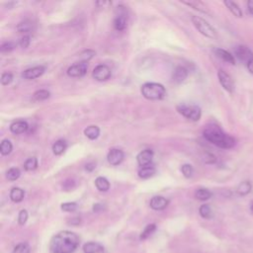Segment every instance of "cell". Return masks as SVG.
<instances>
[{"instance_id":"cell-1","label":"cell","mask_w":253,"mask_h":253,"mask_svg":"<svg viewBox=\"0 0 253 253\" xmlns=\"http://www.w3.org/2000/svg\"><path fill=\"white\" fill-rule=\"evenodd\" d=\"M203 134L208 141L219 148L229 149L236 144V139L233 136L224 132L218 125L213 123H210L205 126Z\"/></svg>"},{"instance_id":"cell-2","label":"cell","mask_w":253,"mask_h":253,"mask_svg":"<svg viewBox=\"0 0 253 253\" xmlns=\"http://www.w3.org/2000/svg\"><path fill=\"white\" fill-rule=\"evenodd\" d=\"M79 245V237L72 231H60L50 241L51 253H72Z\"/></svg>"},{"instance_id":"cell-3","label":"cell","mask_w":253,"mask_h":253,"mask_svg":"<svg viewBox=\"0 0 253 253\" xmlns=\"http://www.w3.org/2000/svg\"><path fill=\"white\" fill-rule=\"evenodd\" d=\"M140 92L142 96L148 100H160L166 95L165 87L155 82L144 83L140 88Z\"/></svg>"},{"instance_id":"cell-4","label":"cell","mask_w":253,"mask_h":253,"mask_svg":"<svg viewBox=\"0 0 253 253\" xmlns=\"http://www.w3.org/2000/svg\"><path fill=\"white\" fill-rule=\"evenodd\" d=\"M191 20H192V23L195 26V28L203 36H205L209 39H214L216 37V32H215L214 28L211 24H209V22H207L205 19H203L199 16H192Z\"/></svg>"},{"instance_id":"cell-5","label":"cell","mask_w":253,"mask_h":253,"mask_svg":"<svg viewBox=\"0 0 253 253\" xmlns=\"http://www.w3.org/2000/svg\"><path fill=\"white\" fill-rule=\"evenodd\" d=\"M177 111L186 119L193 122L199 121L202 116L201 108L194 104H179L177 106Z\"/></svg>"},{"instance_id":"cell-6","label":"cell","mask_w":253,"mask_h":253,"mask_svg":"<svg viewBox=\"0 0 253 253\" xmlns=\"http://www.w3.org/2000/svg\"><path fill=\"white\" fill-rule=\"evenodd\" d=\"M217 78H218V81L221 85V87L228 93H233L234 91V82H233V79L231 78V76L225 72L224 70L222 69H219L217 71Z\"/></svg>"},{"instance_id":"cell-7","label":"cell","mask_w":253,"mask_h":253,"mask_svg":"<svg viewBox=\"0 0 253 253\" xmlns=\"http://www.w3.org/2000/svg\"><path fill=\"white\" fill-rule=\"evenodd\" d=\"M234 56L242 61V62H245L246 64L253 58V52L252 50L246 46V45H243V44H239V45H236L234 47Z\"/></svg>"},{"instance_id":"cell-8","label":"cell","mask_w":253,"mask_h":253,"mask_svg":"<svg viewBox=\"0 0 253 253\" xmlns=\"http://www.w3.org/2000/svg\"><path fill=\"white\" fill-rule=\"evenodd\" d=\"M92 76L97 81H105L110 78L111 69L109 66H107L105 64H99L93 69Z\"/></svg>"},{"instance_id":"cell-9","label":"cell","mask_w":253,"mask_h":253,"mask_svg":"<svg viewBox=\"0 0 253 253\" xmlns=\"http://www.w3.org/2000/svg\"><path fill=\"white\" fill-rule=\"evenodd\" d=\"M88 65L87 62H77L75 64H72L67 69V75L70 77H81L86 74Z\"/></svg>"},{"instance_id":"cell-10","label":"cell","mask_w":253,"mask_h":253,"mask_svg":"<svg viewBox=\"0 0 253 253\" xmlns=\"http://www.w3.org/2000/svg\"><path fill=\"white\" fill-rule=\"evenodd\" d=\"M125 158V153L123 152V150L118 149V148H112L107 155V160L111 165H119L120 163H122V161Z\"/></svg>"},{"instance_id":"cell-11","label":"cell","mask_w":253,"mask_h":253,"mask_svg":"<svg viewBox=\"0 0 253 253\" xmlns=\"http://www.w3.org/2000/svg\"><path fill=\"white\" fill-rule=\"evenodd\" d=\"M45 68L42 65H39V66H35L29 69H26L23 73H22V77L24 79H28V80H32V79H36L38 77H40L43 72H44Z\"/></svg>"},{"instance_id":"cell-12","label":"cell","mask_w":253,"mask_h":253,"mask_svg":"<svg viewBox=\"0 0 253 253\" xmlns=\"http://www.w3.org/2000/svg\"><path fill=\"white\" fill-rule=\"evenodd\" d=\"M152 157H153V151L151 149H144L137 154L136 160L138 165H140L141 167H144V166L150 165L152 161Z\"/></svg>"},{"instance_id":"cell-13","label":"cell","mask_w":253,"mask_h":253,"mask_svg":"<svg viewBox=\"0 0 253 253\" xmlns=\"http://www.w3.org/2000/svg\"><path fill=\"white\" fill-rule=\"evenodd\" d=\"M121 7V10H123L122 12H119V14L117 15V17L114 20V28L117 31H123L126 29V9L125 7Z\"/></svg>"},{"instance_id":"cell-14","label":"cell","mask_w":253,"mask_h":253,"mask_svg":"<svg viewBox=\"0 0 253 253\" xmlns=\"http://www.w3.org/2000/svg\"><path fill=\"white\" fill-rule=\"evenodd\" d=\"M149 206L154 211H162L168 206V200L161 196H155L150 200Z\"/></svg>"},{"instance_id":"cell-15","label":"cell","mask_w":253,"mask_h":253,"mask_svg":"<svg viewBox=\"0 0 253 253\" xmlns=\"http://www.w3.org/2000/svg\"><path fill=\"white\" fill-rule=\"evenodd\" d=\"M213 52L221 60H223L229 64H235V57L229 51H227L223 48H220V47H216L213 49Z\"/></svg>"},{"instance_id":"cell-16","label":"cell","mask_w":253,"mask_h":253,"mask_svg":"<svg viewBox=\"0 0 253 253\" xmlns=\"http://www.w3.org/2000/svg\"><path fill=\"white\" fill-rule=\"evenodd\" d=\"M84 253H105L104 247L98 242H87L83 246Z\"/></svg>"},{"instance_id":"cell-17","label":"cell","mask_w":253,"mask_h":253,"mask_svg":"<svg viewBox=\"0 0 253 253\" xmlns=\"http://www.w3.org/2000/svg\"><path fill=\"white\" fill-rule=\"evenodd\" d=\"M28 128H29L28 123L25 121H16L13 124H11V126H10L11 132H13L15 134L24 133L28 130Z\"/></svg>"},{"instance_id":"cell-18","label":"cell","mask_w":253,"mask_h":253,"mask_svg":"<svg viewBox=\"0 0 253 253\" xmlns=\"http://www.w3.org/2000/svg\"><path fill=\"white\" fill-rule=\"evenodd\" d=\"M188 76V70L183 66H178L173 72V81L176 83L183 82Z\"/></svg>"},{"instance_id":"cell-19","label":"cell","mask_w":253,"mask_h":253,"mask_svg":"<svg viewBox=\"0 0 253 253\" xmlns=\"http://www.w3.org/2000/svg\"><path fill=\"white\" fill-rule=\"evenodd\" d=\"M224 5L226 6V8L229 10V12L235 16L236 18H241L242 17V10L241 8L233 1H229V0H226L223 2Z\"/></svg>"},{"instance_id":"cell-20","label":"cell","mask_w":253,"mask_h":253,"mask_svg":"<svg viewBox=\"0 0 253 253\" xmlns=\"http://www.w3.org/2000/svg\"><path fill=\"white\" fill-rule=\"evenodd\" d=\"M25 197V192L23 189L19 188V187H14L12 188V190L10 191V199L14 202V203H20L23 201Z\"/></svg>"},{"instance_id":"cell-21","label":"cell","mask_w":253,"mask_h":253,"mask_svg":"<svg viewBox=\"0 0 253 253\" xmlns=\"http://www.w3.org/2000/svg\"><path fill=\"white\" fill-rule=\"evenodd\" d=\"M252 190V184L249 181H242L236 188V192L239 196H246Z\"/></svg>"},{"instance_id":"cell-22","label":"cell","mask_w":253,"mask_h":253,"mask_svg":"<svg viewBox=\"0 0 253 253\" xmlns=\"http://www.w3.org/2000/svg\"><path fill=\"white\" fill-rule=\"evenodd\" d=\"M156 172V169L154 166L152 165H147V166H144V167H141L139 170H138V176L142 179H147L151 176H153Z\"/></svg>"},{"instance_id":"cell-23","label":"cell","mask_w":253,"mask_h":253,"mask_svg":"<svg viewBox=\"0 0 253 253\" xmlns=\"http://www.w3.org/2000/svg\"><path fill=\"white\" fill-rule=\"evenodd\" d=\"M183 3L192 7V8H194V9H196V10H198V11H200V12H202V13H204V14H210V11L208 10L207 6L204 3L200 2V1H183Z\"/></svg>"},{"instance_id":"cell-24","label":"cell","mask_w":253,"mask_h":253,"mask_svg":"<svg viewBox=\"0 0 253 253\" xmlns=\"http://www.w3.org/2000/svg\"><path fill=\"white\" fill-rule=\"evenodd\" d=\"M96 188L101 192H107L110 189V183L105 177H97L95 180Z\"/></svg>"},{"instance_id":"cell-25","label":"cell","mask_w":253,"mask_h":253,"mask_svg":"<svg viewBox=\"0 0 253 253\" xmlns=\"http://www.w3.org/2000/svg\"><path fill=\"white\" fill-rule=\"evenodd\" d=\"M84 134L89 139H96L100 135V128L97 126H89L84 129Z\"/></svg>"},{"instance_id":"cell-26","label":"cell","mask_w":253,"mask_h":253,"mask_svg":"<svg viewBox=\"0 0 253 253\" xmlns=\"http://www.w3.org/2000/svg\"><path fill=\"white\" fill-rule=\"evenodd\" d=\"M195 197L199 201H207L211 197V192L206 188H200L196 190Z\"/></svg>"},{"instance_id":"cell-27","label":"cell","mask_w":253,"mask_h":253,"mask_svg":"<svg viewBox=\"0 0 253 253\" xmlns=\"http://www.w3.org/2000/svg\"><path fill=\"white\" fill-rule=\"evenodd\" d=\"M66 149V142L63 139L56 140L52 145V152L55 155H60Z\"/></svg>"},{"instance_id":"cell-28","label":"cell","mask_w":253,"mask_h":253,"mask_svg":"<svg viewBox=\"0 0 253 253\" xmlns=\"http://www.w3.org/2000/svg\"><path fill=\"white\" fill-rule=\"evenodd\" d=\"M156 229V225L154 223H150V224H147L144 229L142 230V232L140 233V236H139V239L140 240H144L146 238H148Z\"/></svg>"},{"instance_id":"cell-29","label":"cell","mask_w":253,"mask_h":253,"mask_svg":"<svg viewBox=\"0 0 253 253\" xmlns=\"http://www.w3.org/2000/svg\"><path fill=\"white\" fill-rule=\"evenodd\" d=\"M199 213L202 217L204 218H211L212 217V211L211 208L210 207V205L208 204H204L200 207L199 209Z\"/></svg>"},{"instance_id":"cell-30","label":"cell","mask_w":253,"mask_h":253,"mask_svg":"<svg viewBox=\"0 0 253 253\" xmlns=\"http://www.w3.org/2000/svg\"><path fill=\"white\" fill-rule=\"evenodd\" d=\"M13 148V145L10 140L8 139H3L1 144H0V152L2 155H8L11 153Z\"/></svg>"},{"instance_id":"cell-31","label":"cell","mask_w":253,"mask_h":253,"mask_svg":"<svg viewBox=\"0 0 253 253\" xmlns=\"http://www.w3.org/2000/svg\"><path fill=\"white\" fill-rule=\"evenodd\" d=\"M33 29V23L29 20H25V21H22L18 24L17 26V30L18 32L20 33H28L30 32L31 30Z\"/></svg>"},{"instance_id":"cell-32","label":"cell","mask_w":253,"mask_h":253,"mask_svg":"<svg viewBox=\"0 0 253 253\" xmlns=\"http://www.w3.org/2000/svg\"><path fill=\"white\" fill-rule=\"evenodd\" d=\"M38 167V159L36 157L28 158L24 163V169L26 171H33Z\"/></svg>"},{"instance_id":"cell-33","label":"cell","mask_w":253,"mask_h":253,"mask_svg":"<svg viewBox=\"0 0 253 253\" xmlns=\"http://www.w3.org/2000/svg\"><path fill=\"white\" fill-rule=\"evenodd\" d=\"M21 175V172L18 168L16 167H13V168H10L7 173H6V178L9 180V181H15L17 180Z\"/></svg>"},{"instance_id":"cell-34","label":"cell","mask_w":253,"mask_h":253,"mask_svg":"<svg viewBox=\"0 0 253 253\" xmlns=\"http://www.w3.org/2000/svg\"><path fill=\"white\" fill-rule=\"evenodd\" d=\"M34 99L37 101H42V100H46L49 97V92L47 90H38L34 93L33 95Z\"/></svg>"},{"instance_id":"cell-35","label":"cell","mask_w":253,"mask_h":253,"mask_svg":"<svg viewBox=\"0 0 253 253\" xmlns=\"http://www.w3.org/2000/svg\"><path fill=\"white\" fill-rule=\"evenodd\" d=\"M13 253H30V247L27 243H19L14 247Z\"/></svg>"},{"instance_id":"cell-36","label":"cell","mask_w":253,"mask_h":253,"mask_svg":"<svg viewBox=\"0 0 253 253\" xmlns=\"http://www.w3.org/2000/svg\"><path fill=\"white\" fill-rule=\"evenodd\" d=\"M61 210L63 211H68V212H72L75 211L77 210V204L74 202H68V203H64L61 204Z\"/></svg>"},{"instance_id":"cell-37","label":"cell","mask_w":253,"mask_h":253,"mask_svg":"<svg viewBox=\"0 0 253 253\" xmlns=\"http://www.w3.org/2000/svg\"><path fill=\"white\" fill-rule=\"evenodd\" d=\"M95 55V51L91 50V49H87V50H84L82 53H80L79 57L81 58V61L82 62H87L89 59H91L93 56Z\"/></svg>"},{"instance_id":"cell-38","label":"cell","mask_w":253,"mask_h":253,"mask_svg":"<svg viewBox=\"0 0 253 253\" xmlns=\"http://www.w3.org/2000/svg\"><path fill=\"white\" fill-rule=\"evenodd\" d=\"M181 171H182L183 175H184L186 178H190V177L193 175V172H194L193 167H192V165H190V164H184V165H182Z\"/></svg>"},{"instance_id":"cell-39","label":"cell","mask_w":253,"mask_h":253,"mask_svg":"<svg viewBox=\"0 0 253 253\" xmlns=\"http://www.w3.org/2000/svg\"><path fill=\"white\" fill-rule=\"evenodd\" d=\"M13 81V75L10 72H4L1 75V84L2 85H9Z\"/></svg>"},{"instance_id":"cell-40","label":"cell","mask_w":253,"mask_h":253,"mask_svg":"<svg viewBox=\"0 0 253 253\" xmlns=\"http://www.w3.org/2000/svg\"><path fill=\"white\" fill-rule=\"evenodd\" d=\"M27 220H28V211L26 210L20 211L19 215H18V222H19V224L20 225H24Z\"/></svg>"},{"instance_id":"cell-41","label":"cell","mask_w":253,"mask_h":253,"mask_svg":"<svg viewBox=\"0 0 253 253\" xmlns=\"http://www.w3.org/2000/svg\"><path fill=\"white\" fill-rule=\"evenodd\" d=\"M30 42H31V38L29 36H24L23 38H21V40L19 42V44H20L21 47L27 48L30 45Z\"/></svg>"},{"instance_id":"cell-42","label":"cell","mask_w":253,"mask_h":253,"mask_svg":"<svg viewBox=\"0 0 253 253\" xmlns=\"http://www.w3.org/2000/svg\"><path fill=\"white\" fill-rule=\"evenodd\" d=\"M15 47V44L13 43V42H4L2 45H1V51L2 52H6V51H10V50H12L13 48Z\"/></svg>"},{"instance_id":"cell-43","label":"cell","mask_w":253,"mask_h":253,"mask_svg":"<svg viewBox=\"0 0 253 253\" xmlns=\"http://www.w3.org/2000/svg\"><path fill=\"white\" fill-rule=\"evenodd\" d=\"M103 210H104V205H102V204H95L93 206V211H95V212L101 211Z\"/></svg>"},{"instance_id":"cell-44","label":"cell","mask_w":253,"mask_h":253,"mask_svg":"<svg viewBox=\"0 0 253 253\" xmlns=\"http://www.w3.org/2000/svg\"><path fill=\"white\" fill-rule=\"evenodd\" d=\"M247 10H248L249 14H251L253 16V0H249L247 2Z\"/></svg>"},{"instance_id":"cell-45","label":"cell","mask_w":253,"mask_h":253,"mask_svg":"<svg viewBox=\"0 0 253 253\" xmlns=\"http://www.w3.org/2000/svg\"><path fill=\"white\" fill-rule=\"evenodd\" d=\"M95 164L94 163H92V162H89V163H87L86 165H85V169L87 170V171H89V172H91V171H93L94 169H95Z\"/></svg>"},{"instance_id":"cell-46","label":"cell","mask_w":253,"mask_h":253,"mask_svg":"<svg viewBox=\"0 0 253 253\" xmlns=\"http://www.w3.org/2000/svg\"><path fill=\"white\" fill-rule=\"evenodd\" d=\"M247 68H248V71L253 74V58L247 63Z\"/></svg>"},{"instance_id":"cell-47","label":"cell","mask_w":253,"mask_h":253,"mask_svg":"<svg viewBox=\"0 0 253 253\" xmlns=\"http://www.w3.org/2000/svg\"><path fill=\"white\" fill-rule=\"evenodd\" d=\"M250 211H251V213L253 214V201H252V203L250 205Z\"/></svg>"}]
</instances>
